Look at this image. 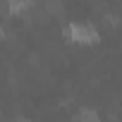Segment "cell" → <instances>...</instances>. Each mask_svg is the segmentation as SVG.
<instances>
[{"label": "cell", "mask_w": 122, "mask_h": 122, "mask_svg": "<svg viewBox=\"0 0 122 122\" xmlns=\"http://www.w3.org/2000/svg\"><path fill=\"white\" fill-rule=\"evenodd\" d=\"M67 36L77 43H96L98 41V31L91 24H81V22H72L67 26Z\"/></svg>", "instance_id": "obj_1"}, {"label": "cell", "mask_w": 122, "mask_h": 122, "mask_svg": "<svg viewBox=\"0 0 122 122\" xmlns=\"http://www.w3.org/2000/svg\"><path fill=\"white\" fill-rule=\"evenodd\" d=\"M74 122H101V115H98L93 108H81V110L74 115Z\"/></svg>", "instance_id": "obj_2"}, {"label": "cell", "mask_w": 122, "mask_h": 122, "mask_svg": "<svg viewBox=\"0 0 122 122\" xmlns=\"http://www.w3.org/2000/svg\"><path fill=\"white\" fill-rule=\"evenodd\" d=\"M29 7H31L29 0H12V3H7V12H24Z\"/></svg>", "instance_id": "obj_3"}, {"label": "cell", "mask_w": 122, "mask_h": 122, "mask_svg": "<svg viewBox=\"0 0 122 122\" xmlns=\"http://www.w3.org/2000/svg\"><path fill=\"white\" fill-rule=\"evenodd\" d=\"M46 10L53 12V15H60L62 12V3H46Z\"/></svg>", "instance_id": "obj_4"}, {"label": "cell", "mask_w": 122, "mask_h": 122, "mask_svg": "<svg viewBox=\"0 0 122 122\" xmlns=\"http://www.w3.org/2000/svg\"><path fill=\"white\" fill-rule=\"evenodd\" d=\"M17 122H29V120H17Z\"/></svg>", "instance_id": "obj_5"}]
</instances>
